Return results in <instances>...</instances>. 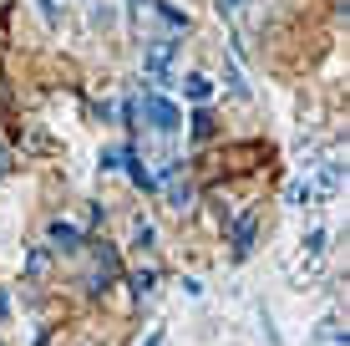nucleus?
Returning <instances> with one entry per match:
<instances>
[{
  "label": "nucleus",
  "instance_id": "f257e3e1",
  "mask_svg": "<svg viewBox=\"0 0 350 346\" xmlns=\"http://www.w3.org/2000/svg\"><path fill=\"white\" fill-rule=\"evenodd\" d=\"M142 112H148V123L158 127V133H178V127H183V112L167 97H158V92H142Z\"/></svg>",
  "mask_w": 350,
  "mask_h": 346
},
{
  "label": "nucleus",
  "instance_id": "f03ea898",
  "mask_svg": "<svg viewBox=\"0 0 350 346\" xmlns=\"http://www.w3.org/2000/svg\"><path fill=\"white\" fill-rule=\"evenodd\" d=\"M264 158H269V148H264V143H239V148H224L219 169H224V173H249V169H259Z\"/></svg>",
  "mask_w": 350,
  "mask_h": 346
},
{
  "label": "nucleus",
  "instance_id": "7ed1b4c3",
  "mask_svg": "<svg viewBox=\"0 0 350 346\" xmlns=\"http://www.w3.org/2000/svg\"><path fill=\"white\" fill-rule=\"evenodd\" d=\"M254 234H259V209H249V214H239V224H234V260H244L249 249H254Z\"/></svg>",
  "mask_w": 350,
  "mask_h": 346
},
{
  "label": "nucleus",
  "instance_id": "20e7f679",
  "mask_svg": "<svg viewBox=\"0 0 350 346\" xmlns=\"http://www.w3.org/2000/svg\"><path fill=\"white\" fill-rule=\"evenodd\" d=\"M173 51H178V41H152L148 51H142V71H148V77H163L167 62H173Z\"/></svg>",
  "mask_w": 350,
  "mask_h": 346
},
{
  "label": "nucleus",
  "instance_id": "39448f33",
  "mask_svg": "<svg viewBox=\"0 0 350 346\" xmlns=\"http://www.w3.org/2000/svg\"><path fill=\"white\" fill-rule=\"evenodd\" d=\"M315 194H320V188L310 184V178H295V184L284 188V199H289V204H299V209H310V204H315Z\"/></svg>",
  "mask_w": 350,
  "mask_h": 346
},
{
  "label": "nucleus",
  "instance_id": "423d86ee",
  "mask_svg": "<svg viewBox=\"0 0 350 346\" xmlns=\"http://www.w3.org/2000/svg\"><path fill=\"white\" fill-rule=\"evenodd\" d=\"M51 245H56V249H81V230L56 219V224H51Z\"/></svg>",
  "mask_w": 350,
  "mask_h": 346
},
{
  "label": "nucleus",
  "instance_id": "0eeeda50",
  "mask_svg": "<svg viewBox=\"0 0 350 346\" xmlns=\"http://www.w3.org/2000/svg\"><path fill=\"white\" fill-rule=\"evenodd\" d=\"M183 97H193V102H208V97H213V82L193 71V77H183Z\"/></svg>",
  "mask_w": 350,
  "mask_h": 346
},
{
  "label": "nucleus",
  "instance_id": "6e6552de",
  "mask_svg": "<svg viewBox=\"0 0 350 346\" xmlns=\"http://www.w3.org/2000/svg\"><path fill=\"white\" fill-rule=\"evenodd\" d=\"M213 133H219V117H213L208 107H198V112H193V138L203 143V138H213Z\"/></svg>",
  "mask_w": 350,
  "mask_h": 346
},
{
  "label": "nucleus",
  "instance_id": "1a4fd4ad",
  "mask_svg": "<svg viewBox=\"0 0 350 346\" xmlns=\"http://www.w3.org/2000/svg\"><path fill=\"white\" fill-rule=\"evenodd\" d=\"M167 204H173L178 214H183V209L193 204V184H173V188H167Z\"/></svg>",
  "mask_w": 350,
  "mask_h": 346
},
{
  "label": "nucleus",
  "instance_id": "9d476101",
  "mask_svg": "<svg viewBox=\"0 0 350 346\" xmlns=\"http://www.w3.org/2000/svg\"><path fill=\"white\" fill-rule=\"evenodd\" d=\"M152 285H158V270H137V275H132V291L137 295H148Z\"/></svg>",
  "mask_w": 350,
  "mask_h": 346
},
{
  "label": "nucleus",
  "instance_id": "9b49d317",
  "mask_svg": "<svg viewBox=\"0 0 350 346\" xmlns=\"http://www.w3.org/2000/svg\"><path fill=\"white\" fill-rule=\"evenodd\" d=\"M132 245H137V249H152V224H132Z\"/></svg>",
  "mask_w": 350,
  "mask_h": 346
},
{
  "label": "nucleus",
  "instance_id": "f8f14e48",
  "mask_svg": "<svg viewBox=\"0 0 350 346\" xmlns=\"http://www.w3.org/2000/svg\"><path fill=\"white\" fill-rule=\"evenodd\" d=\"M239 5H244V0H219V10H239Z\"/></svg>",
  "mask_w": 350,
  "mask_h": 346
},
{
  "label": "nucleus",
  "instance_id": "ddd939ff",
  "mask_svg": "<svg viewBox=\"0 0 350 346\" xmlns=\"http://www.w3.org/2000/svg\"><path fill=\"white\" fill-rule=\"evenodd\" d=\"M5 311H10V301H5V295H0V321H5Z\"/></svg>",
  "mask_w": 350,
  "mask_h": 346
},
{
  "label": "nucleus",
  "instance_id": "4468645a",
  "mask_svg": "<svg viewBox=\"0 0 350 346\" xmlns=\"http://www.w3.org/2000/svg\"><path fill=\"white\" fill-rule=\"evenodd\" d=\"M5 169H10V163H5V153H0V178H5Z\"/></svg>",
  "mask_w": 350,
  "mask_h": 346
}]
</instances>
